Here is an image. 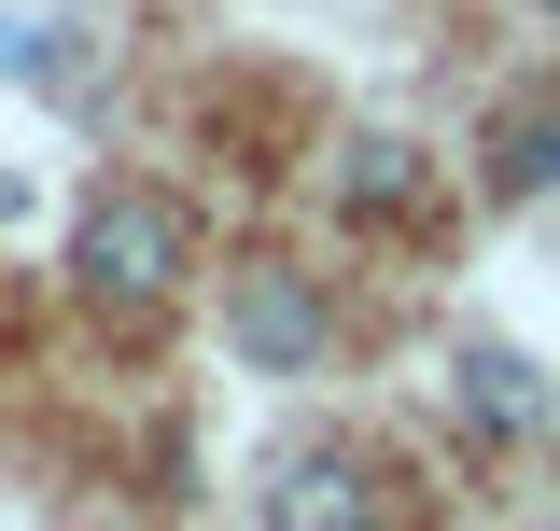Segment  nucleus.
<instances>
[{"label": "nucleus", "mask_w": 560, "mask_h": 531, "mask_svg": "<svg viewBox=\"0 0 560 531\" xmlns=\"http://www.w3.org/2000/svg\"><path fill=\"white\" fill-rule=\"evenodd\" d=\"M337 210H364V224H393V210H420V154H407L393 127L337 140Z\"/></svg>", "instance_id": "423d86ee"}, {"label": "nucleus", "mask_w": 560, "mask_h": 531, "mask_svg": "<svg viewBox=\"0 0 560 531\" xmlns=\"http://www.w3.org/2000/svg\"><path fill=\"white\" fill-rule=\"evenodd\" d=\"M490 182H504V197H547L560 182V84H518V98L490 113Z\"/></svg>", "instance_id": "20e7f679"}, {"label": "nucleus", "mask_w": 560, "mask_h": 531, "mask_svg": "<svg viewBox=\"0 0 560 531\" xmlns=\"http://www.w3.org/2000/svg\"><path fill=\"white\" fill-rule=\"evenodd\" d=\"M70 266H84V294L98 308H168L183 294V266H197V224H183V197L168 182H98L84 197V238H70Z\"/></svg>", "instance_id": "f257e3e1"}, {"label": "nucleus", "mask_w": 560, "mask_h": 531, "mask_svg": "<svg viewBox=\"0 0 560 531\" xmlns=\"http://www.w3.org/2000/svg\"><path fill=\"white\" fill-rule=\"evenodd\" d=\"M533 14H560V0H533Z\"/></svg>", "instance_id": "0eeeda50"}, {"label": "nucleus", "mask_w": 560, "mask_h": 531, "mask_svg": "<svg viewBox=\"0 0 560 531\" xmlns=\"http://www.w3.org/2000/svg\"><path fill=\"white\" fill-rule=\"evenodd\" d=\"M224 335L267 364V378H308L323 350H337V322H323V294H308V266H280V252H253V266H224Z\"/></svg>", "instance_id": "f03ea898"}, {"label": "nucleus", "mask_w": 560, "mask_h": 531, "mask_svg": "<svg viewBox=\"0 0 560 531\" xmlns=\"http://www.w3.org/2000/svg\"><path fill=\"white\" fill-rule=\"evenodd\" d=\"M463 420H477V434H547L560 405H547V378H533L518 350H463Z\"/></svg>", "instance_id": "39448f33"}, {"label": "nucleus", "mask_w": 560, "mask_h": 531, "mask_svg": "<svg viewBox=\"0 0 560 531\" xmlns=\"http://www.w3.org/2000/svg\"><path fill=\"white\" fill-rule=\"evenodd\" d=\"M267 531H378V475L350 448H294L267 489Z\"/></svg>", "instance_id": "7ed1b4c3"}]
</instances>
